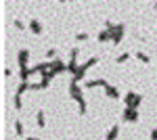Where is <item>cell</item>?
<instances>
[{"label":"cell","instance_id":"cell-21","mask_svg":"<svg viewBox=\"0 0 157 140\" xmlns=\"http://www.w3.org/2000/svg\"><path fill=\"white\" fill-rule=\"evenodd\" d=\"M140 103H143V96H140V94H138V96H136V98H134V109H138V105H140Z\"/></svg>","mask_w":157,"mask_h":140},{"label":"cell","instance_id":"cell-11","mask_svg":"<svg viewBox=\"0 0 157 140\" xmlns=\"http://www.w3.org/2000/svg\"><path fill=\"white\" fill-rule=\"evenodd\" d=\"M136 96H138L136 92H128V94H126V96H124V103H126V107H132V105H134V98H136Z\"/></svg>","mask_w":157,"mask_h":140},{"label":"cell","instance_id":"cell-4","mask_svg":"<svg viewBox=\"0 0 157 140\" xmlns=\"http://www.w3.org/2000/svg\"><path fill=\"white\" fill-rule=\"evenodd\" d=\"M105 96H107V98H113V100H117V98H120V90H117L115 86L107 84V86H105Z\"/></svg>","mask_w":157,"mask_h":140},{"label":"cell","instance_id":"cell-23","mask_svg":"<svg viewBox=\"0 0 157 140\" xmlns=\"http://www.w3.org/2000/svg\"><path fill=\"white\" fill-rule=\"evenodd\" d=\"M151 138L157 140V130H151Z\"/></svg>","mask_w":157,"mask_h":140},{"label":"cell","instance_id":"cell-7","mask_svg":"<svg viewBox=\"0 0 157 140\" xmlns=\"http://www.w3.org/2000/svg\"><path fill=\"white\" fill-rule=\"evenodd\" d=\"M36 126H38V130L46 128V117H44V111H42V109L36 113Z\"/></svg>","mask_w":157,"mask_h":140},{"label":"cell","instance_id":"cell-18","mask_svg":"<svg viewBox=\"0 0 157 140\" xmlns=\"http://www.w3.org/2000/svg\"><path fill=\"white\" fill-rule=\"evenodd\" d=\"M46 59H48V61L57 59V48H48V50H46Z\"/></svg>","mask_w":157,"mask_h":140},{"label":"cell","instance_id":"cell-17","mask_svg":"<svg viewBox=\"0 0 157 140\" xmlns=\"http://www.w3.org/2000/svg\"><path fill=\"white\" fill-rule=\"evenodd\" d=\"M13 103H15V109H17V111H21V94H17L15 92V98H13Z\"/></svg>","mask_w":157,"mask_h":140},{"label":"cell","instance_id":"cell-13","mask_svg":"<svg viewBox=\"0 0 157 140\" xmlns=\"http://www.w3.org/2000/svg\"><path fill=\"white\" fill-rule=\"evenodd\" d=\"M128 61H130V52H121L120 57L115 59V63H117V65H124V63H128Z\"/></svg>","mask_w":157,"mask_h":140},{"label":"cell","instance_id":"cell-22","mask_svg":"<svg viewBox=\"0 0 157 140\" xmlns=\"http://www.w3.org/2000/svg\"><path fill=\"white\" fill-rule=\"evenodd\" d=\"M105 27H107V29H113V27H115V23H113V21H109V19H107V21H105Z\"/></svg>","mask_w":157,"mask_h":140},{"label":"cell","instance_id":"cell-5","mask_svg":"<svg viewBox=\"0 0 157 140\" xmlns=\"http://www.w3.org/2000/svg\"><path fill=\"white\" fill-rule=\"evenodd\" d=\"M27 29L32 32V34H42V23L38 21V19H29V25H27Z\"/></svg>","mask_w":157,"mask_h":140},{"label":"cell","instance_id":"cell-16","mask_svg":"<svg viewBox=\"0 0 157 140\" xmlns=\"http://www.w3.org/2000/svg\"><path fill=\"white\" fill-rule=\"evenodd\" d=\"M136 59H138L140 63H145V65H149V63H151V57H149V55H145V52H136Z\"/></svg>","mask_w":157,"mask_h":140},{"label":"cell","instance_id":"cell-12","mask_svg":"<svg viewBox=\"0 0 157 140\" xmlns=\"http://www.w3.org/2000/svg\"><path fill=\"white\" fill-rule=\"evenodd\" d=\"M13 126H15V134H17V136H23L25 132H23V123H21V119H15V123H13Z\"/></svg>","mask_w":157,"mask_h":140},{"label":"cell","instance_id":"cell-20","mask_svg":"<svg viewBox=\"0 0 157 140\" xmlns=\"http://www.w3.org/2000/svg\"><path fill=\"white\" fill-rule=\"evenodd\" d=\"M75 40H78V42H86V40H88V34H86V32H82V34H75Z\"/></svg>","mask_w":157,"mask_h":140},{"label":"cell","instance_id":"cell-9","mask_svg":"<svg viewBox=\"0 0 157 140\" xmlns=\"http://www.w3.org/2000/svg\"><path fill=\"white\" fill-rule=\"evenodd\" d=\"M107 82L105 80H90V82H86V88H105Z\"/></svg>","mask_w":157,"mask_h":140},{"label":"cell","instance_id":"cell-6","mask_svg":"<svg viewBox=\"0 0 157 140\" xmlns=\"http://www.w3.org/2000/svg\"><path fill=\"white\" fill-rule=\"evenodd\" d=\"M27 59H29V50H27V48H21V50H19V55H17L19 67H25V65H27Z\"/></svg>","mask_w":157,"mask_h":140},{"label":"cell","instance_id":"cell-15","mask_svg":"<svg viewBox=\"0 0 157 140\" xmlns=\"http://www.w3.org/2000/svg\"><path fill=\"white\" fill-rule=\"evenodd\" d=\"M117 134H120V128L117 126H113V128L107 132V140H113V138H117Z\"/></svg>","mask_w":157,"mask_h":140},{"label":"cell","instance_id":"cell-8","mask_svg":"<svg viewBox=\"0 0 157 140\" xmlns=\"http://www.w3.org/2000/svg\"><path fill=\"white\" fill-rule=\"evenodd\" d=\"M97 40L101 42V44H105V42H111V29H103V32H98V36H97Z\"/></svg>","mask_w":157,"mask_h":140},{"label":"cell","instance_id":"cell-14","mask_svg":"<svg viewBox=\"0 0 157 140\" xmlns=\"http://www.w3.org/2000/svg\"><path fill=\"white\" fill-rule=\"evenodd\" d=\"M92 65H98V57H90V59H88V61L84 63V65H82V67H84V69L88 71L90 67H92Z\"/></svg>","mask_w":157,"mask_h":140},{"label":"cell","instance_id":"cell-2","mask_svg":"<svg viewBox=\"0 0 157 140\" xmlns=\"http://www.w3.org/2000/svg\"><path fill=\"white\" fill-rule=\"evenodd\" d=\"M124 32H126L124 23H115V27L111 29V42H113V46H117L121 40H124Z\"/></svg>","mask_w":157,"mask_h":140},{"label":"cell","instance_id":"cell-19","mask_svg":"<svg viewBox=\"0 0 157 140\" xmlns=\"http://www.w3.org/2000/svg\"><path fill=\"white\" fill-rule=\"evenodd\" d=\"M13 25H15L17 29H21V32H23V29H25V23H23V21H21V19H15V21H13Z\"/></svg>","mask_w":157,"mask_h":140},{"label":"cell","instance_id":"cell-1","mask_svg":"<svg viewBox=\"0 0 157 140\" xmlns=\"http://www.w3.org/2000/svg\"><path fill=\"white\" fill-rule=\"evenodd\" d=\"M69 96H71L73 100L80 105V103H84V92H82V88H80V82H69Z\"/></svg>","mask_w":157,"mask_h":140},{"label":"cell","instance_id":"cell-3","mask_svg":"<svg viewBox=\"0 0 157 140\" xmlns=\"http://www.w3.org/2000/svg\"><path fill=\"white\" fill-rule=\"evenodd\" d=\"M121 119H124L126 123H134V121H138V111H136L134 107H126V109H124Z\"/></svg>","mask_w":157,"mask_h":140},{"label":"cell","instance_id":"cell-10","mask_svg":"<svg viewBox=\"0 0 157 140\" xmlns=\"http://www.w3.org/2000/svg\"><path fill=\"white\" fill-rule=\"evenodd\" d=\"M29 75H32V69H29L27 65L19 69V78H21V82H27V80H29Z\"/></svg>","mask_w":157,"mask_h":140}]
</instances>
